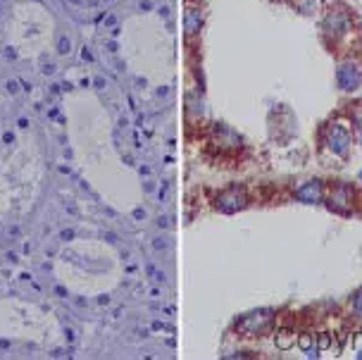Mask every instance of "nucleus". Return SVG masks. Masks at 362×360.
I'll return each mask as SVG.
<instances>
[{"instance_id":"f3484780","label":"nucleus","mask_w":362,"mask_h":360,"mask_svg":"<svg viewBox=\"0 0 362 360\" xmlns=\"http://www.w3.org/2000/svg\"><path fill=\"white\" fill-rule=\"evenodd\" d=\"M81 57H83V60H93V55H91V50H86V48L81 50Z\"/></svg>"},{"instance_id":"dca6fc26","label":"nucleus","mask_w":362,"mask_h":360,"mask_svg":"<svg viewBox=\"0 0 362 360\" xmlns=\"http://www.w3.org/2000/svg\"><path fill=\"white\" fill-rule=\"evenodd\" d=\"M115 24H117V17H108L105 19V27H115Z\"/></svg>"},{"instance_id":"6e6552de","label":"nucleus","mask_w":362,"mask_h":360,"mask_svg":"<svg viewBox=\"0 0 362 360\" xmlns=\"http://www.w3.org/2000/svg\"><path fill=\"white\" fill-rule=\"evenodd\" d=\"M293 341H295V334L288 332V329L277 334V348H282V351H288V348L293 346Z\"/></svg>"},{"instance_id":"4468645a","label":"nucleus","mask_w":362,"mask_h":360,"mask_svg":"<svg viewBox=\"0 0 362 360\" xmlns=\"http://www.w3.org/2000/svg\"><path fill=\"white\" fill-rule=\"evenodd\" d=\"M17 89H19L17 81H7V91H10V93H17Z\"/></svg>"},{"instance_id":"9b49d317","label":"nucleus","mask_w":362,"mask_h":360,"mask_svg":"<svg viewBox=\"0 0 362 360\" xmlns=\"http://www.w3.org/2000/svg\"><path fill=\"white\" fill-rule=\"evenodd\" d=\"M353 310H355V313L362 317V291H358L355 298H353Z\"/></svg>"},{"instance_id":"9d476101","label":"nucleus","mask_w":362,"mask_h":360,"mask_svg":"<svg viewBox=\"0 0 362 360\" xmlns=\"http://www.w3.org/2000/svg\"><path fill=\"white\" fill-rule=\"evenodd\" d=\"M57 53L60 55L72 53V41H69V36H57Z\"/></svg>"},{"instance_id":"ddd939ff","label":"nucleus","mask_w":362,"mask_h":360,"mask_svg":"<svg viewBox=\"0 0 362 360\" xmlns=\"http://www.w3.org/2000/svg\"><path fill=\"white\" fill-rule=\"evenodd\" d=\"M60 239H62V241H69V239H74V231H72V229H65V231H62V234H60Z\"/></svg>"},{"instance_id":"7ed1b4c3","label":"nucleus","mask_w":362,"mask_h":360,"mask_svg":"<svg viewBox=\"0 0 362 360\" xmlns=\"http://www.w3.org/2000/svg\"><path fill=\"white\" fill-rule=\"evenodd\" d=\"M329 148L334 150L338 158H346L350 148V134L343 129V127H331V134H329Z\"/></svg>"},{"instance_id":"f03ea898","label":"nucleus","mask_w":362,"mask_h":360,"mask_svg":"<svg viewBox=\"0 0 362 360\" xmlns=\"http://www.w3.org/2000/svg\"><path fill=\"white\" fill-rule=\"evenodd\" d=\"M336 81H338V86L343 91H355L362 84V74H360V69H358V65H353V62L341 65L338 72H336Z\"/></svg>"},{"instance_id":"39448f33","label":"nucleus","mask_w":362,"mask_h":360,"mask_svg":"<svg viewBox=\"0 0 362 360\" xmlns=\"http://www.w3.org/2000/svg\"><path fill=\"white\" fill-rule=\"evenodd\" d=\"M295 198L303 200V203H320L322 200V181L320 179H312L308 184H303V186L295 191Z\"/></svg>"},{"instance_id":"0eeeda50","label":"nucleus","mask_w":362,"mask_h":360,"mask_svg":"<svg viewBox=\"0 0 362 360\" xmlns=\"http://www.w3.org/2000/svg\"><path fill=\"white\" fill-rule=\"evenodd\" d=\"M202 27V10L201 7H188L186 14H184V29H186L188 36L198 34Z\"/></svg>"},{"instance_id":"aec40b11","label":"nucleus","mask_w":362,"mask_h":360,"mask_svg":"<svg viewBox=\"0 0 362 360\" xmlns=\"http://www.w3.org/2000/svg\"><path fill=\"white\" fill-rule=\"evenodd\" d=\"M43 72H45V74H53V72H55V67H53V65H48V67H43Z\"/></svg>"},{"instance_id":"f8f14e48","label":"nucleus","mask_w":362,"mask_h":360,"mask_svg":"<svg viewBox=\"0 0 362 360\" xmlns=\"http://www.w3.org/2000/svg\"><path fill=\"white\" fill-rule=\"evenodd\" d=\"M148 272L153 274V279H155V281H164V274H162L160 270H155V267H153V265L148 267Z\"/></svg>"},{"instance_id":"6ab92c4d","label":"nucleus","mask_w":362,"mask_h":360,"mask_svg":"<svg viewBox=\"0 0 362 360\" xmlns=\"http://www.w3.org/2000/svg\"><path fill=\"white\" fill-rule=\"evenodd\" d=\"M55 294H57V296H62V298H65V296H67V291H65L62 286H57V289H55Z\"/></svg>"},{"instance_id":"f257e3e1","label":"nucleus","mask_w":362,"mask_h":360,"mask_svg":"<svg viewBox=\"0 0 362 360\" xmlns=\"http://www.w3.org/2000/svg\"><path fill=\"white\" fill-rule=\"evenodd\" d=\"M245 203H248V198H245L243 188H239V186H231L229 191L217 196V208L222 213H236V210L245 208Z\"/></svg>"},{"instance_id":"20e7f679","label":"nucleus","mask_w":362,"mask_h":360,"mask_svg":"<svg viewBox=\"0 0 362 360\" xmlns=\"http://www.w3.org/2000/svg\"><path fill=\"white\" fill-rule=\"evenodd\" d=\"M272 320V310H260V313H253V315H248L245 320L241 322V329L248 334H257L260 329H265Z\"/></svg>"},{"instance_id":"423d86ee","label":"nucleus","mask_w":362,"mask_h":360,"mask_svg":"<svg viewBox=\"0 0 362 360\" xmlns=\"http://www.w3.org/2000/svg\"><path fill=\"white\" fill-rule=\"evenodd\" d=\"M350 191L346 186H341V188H336L334 193H331V198H329V208L334 210V213H341V215H346L350 213Z\"/></svg>"},{"instance_id":"a211bd4d","label":"nucleus","mask_w":362,"mask_h":360,"mask_svg":"<svg viewBox=\"0 0 362 360\" xmlns=\"http://www.w3.org/2000/svg\"><path fill=\"white\" fill-rule=\"evenodd\" d=\"M329 346V336H322V341H320V348H326Z\"/></svg>"},{"instance_id":"412c9836","label":"nucleus","mask_w":362,"mask_h":360,"mask_svg":"<svg viewBox=\"0 0 362 360\" xmlns=\"http://www.w3.org/2000/svg\"><path fill=\"white\" fill-rule=\"evenodd\" d=\"M360 179H362V172H360Z\"/></svg>"},{"instance_id":"2eb2a0df","label":"nucleus","mask_w":362,"mask_h":360,"mask_svg":"<svg viewBox=\"0 0 362 360\" xmlns=\"http://www.w3.org/2000/svg\"><path fill=\"white\" fill-rule=\"evenodd\" d=\"M138 7H141V10L146 12V10H150L153 5H150V0H141V2H138Z\"/></svg>"},{"instance_id":"1a4fd4ad","label":"nucleus","mask_w":362,"mask_h":360,"mask_svg":"<svg viewBox=\"0 0 362 360\" xmlns=\"http://www.w3.org/2000/svg\"><path fill=\"white\" fill-rule=\"evenodd\" d=\"M312 344H315V341H312V336H310V334H303V336L298 339V346H300V351H303L305 356H310V358H312V356H317V346L312 348Z\"/></svg>"}]
</instances>
